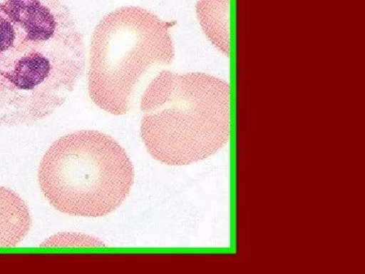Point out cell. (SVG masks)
<instances>
[{"mask_svg": "<svg viewBox=\"0 0 365 274\" xmlns=\"http://www.w3.org/2000/svg\"><path fill=\"white\" fill-rule=\"evenodd\" d=\"M85 68V38L64 0H0V127L50 116Z\"/></svg>", "mask_w": 365, "mask_h": 274, "instance_id": "6da1fadb", "label": "cell"}, {"mask_svg": "<svg viewBox=\"0 0 365 274\" xmlns=\"http://www.w3.org/2000/svg\"><path fill=\"white\" fill-rule=\"evenodd\" d=\"M140 110L146 151L165 165L200 162L230 141V86L215 76L160 71L141 95Z\"/></svg>", "mask_w": 365, "mask_h": 274, "instance_id": "7a4b0ae2", "label": "cell"}, {"mask_svg": "<svg viewBox=\"0 0 365 274\" xmlns=\"http://www.w3.org/2000/svg\"><path fill=\"white\" fill-rule=\"evenodd\" d=\"M170 26L138 6L120 7L98 21L88 73V95L98 108L116 116L131 111L146 86L174 61Z\"/></svg>", "mask_w": 365, "mask_h": 274, "instance_id": "3957f363", "label": "cell"}, {"mask_svg": "<svg viewBox=\"0 0 365 274\" xmlns=\"http://www.w3.org/2000/svg\"><path fill=\"white\" fill-rule=\"evenodd\" d=\"M38 181L48 203L60 213L102 218L130 194L134 169L124 148L97 131L72 132L50 146Z\"/></svg>", "mask_w": 365, "mask_h": 274, "instance_id": "277c9868", "label": "cell"}, {"mask_svg": "<svg viewBox=\"0 0 365 274\" xmlns=\"http://www.w3.org/2000/svg\"><path fill=\"white\" fill-rule=\"evenodd\" d=\"M32 228L30 209L13 190L0 186V248H14Z\"/></svg>", "mask_w": 365, "mask_h": 274, "instance_id": "5b68a950", "label": "cell"}, {"mask_svg": "<svg viewBox=\"0 0 365 274\" xmlns=\"http://www.w3.org/2000/svg\"><path fill=\"white\" fill-rule=\"evenodd\" d=\"M197 18L213 45L230 56V0H198Z\"/></svg>", "mask_w": 365, "mask_h": 274, "instance_id": "8992f818", "label": "cell"}, {"mask_svg": "<svg viewBox=\"0 0 365 274\" xmlns=\"http://www.w3.org/2000/svg\"><path fill=\"white\" fill-rule=\"evenodd\" d=\"M98 240L86 235H56L43 243L42 247H104Z\"/></svg>", "mask_w": 365, "mask_h": 274, "instance_id": "52a82bcc", "label": "cell"}]
</instances>
